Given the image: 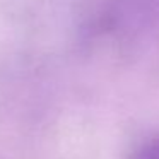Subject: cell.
Listing matches in <instances>:
<instances>
[{"label":"cell","mask_w":159,"mask_h":159,"mask_svg":"<svg viewBox=\"0 0 159 159\" xmlns=\"http://www.w3.org/2000/svg\"><path fill=\"white\" fill-rule=\"evenodd\" d=\"M134 159H159V135L147 140L137 152Z\"/></svg>","instance_id":"cell-1"}]
</instances>
